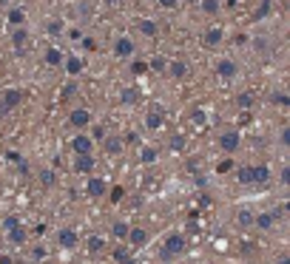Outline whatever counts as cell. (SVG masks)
I'll use <instances>...</instances> for the list:
<instances>
[{
  "label": "cell",
  "mask_w": 290,
  "mask_h": 264,
  "mask_svg": "<svg viewBox=\"0 0 290 264\" xmlns=\"http://www.w3.org/2000/svg\"><path fill=\"white\" fill-rule=\"evenodd\" d=\"M171 148H174V150H182L185 148V136H182V134H176L174 140H171Z\"/></svg>",
  "instance_id": "38"
},
{
  "label": "cell",
  "mask_w": 290,
  "mask_h": 264,
  "mask_svg": "<svg viewBox=\"0 0 290 264\" xmlns=\"http://www.w3.org/2000/svg\"><path fill=\"white\" fill-rule=\"evenodd\" d=\"M128 228H131V224H125V222H114V224H111V236L120 238V242H125V236H128Z\"/></svg>",
  "instance_id": "24"
},
{
  "label": "cell",
  "mask_w": 290,
  "mask_h": 264,
  "mask_svg": "<svg viewBox=\"0 0 290 264\" xmlns=\"http://www.w3.org/2000/svg\"><path fill=\"white\" fill-rule=\"evenodd\" d=\"M54 182H57V174H54V170H49V168L40 170V185H43V188H52Z\"/></svg>",
  "instance_id": "30"
},
{
  "label": "cell",
  "mask_w": 290,
  "mask_h": 264,
  "mask_svg": "<svg viewBox=\"0 0 290 264\" xmlns=\"http://www.w3.org/2000/svg\"><path fill=\"white\" fill-rule=\"evenodd\" d=\"M86 194L91 196V199H97V196H106L108 194V182L106 179H97V176H91L86 182Z\"/></svg>",
  "instance_id": "8"
},
{
  "label": "cell",
  "mask_w": 290,
  "mask_h": 264,
  "mask_svg": "<svg viewBox=\"0 0 290 264\" xmlns=\"http://www.w3.org/2000/svg\"><path fill=\"white\" fill-rule=\"evenodd\" d=\"M32 256H35L37 262H40V258H46V247H43V244H37L35 250H32Z\"/></svg>",
  "instance_id": "43"
},
{
  "label": "cell",
  "mask_w": 290,
  "mask_h": 264,
  "mask_svg": "<svg viewBox=\"0 0 290 264\" xmlns=\"http://www.w3.org/2000/svg\"><path fill=\"white\" fill-rule=\"evenodd\" d=\"M239 145H242V134L239 131H222L219 134V148L225 154H236Z\"/></svg>",
  "instance_id": "2"
},
{
  "label": "cell",
  "mask_w": 290,
  "mask_h": 264,
  "mask_svg": "<svg viewBox=\"0 0 290 264\" xmlns=\"http://www.w3.org/2000/svg\"><path fill=\"white\" fill-rule=\"evenodd\" d=\"M250 182H253V185H267V182H270V168L267 165H253L250 168Z\"/></svg>",
  "instance_id": "10"
},
{
  "label": "cell",
  "mask_w": 290,
  "mask_h": 264,
  "mask_svg": "<svg viewBox=\"0 0 290 264\" xmlns=\"http://www.w3.org/2000/svg\"><path fill=\"white\" fill-rule=\"evenodd\" d=\"M123 196H125L123 188H111V202H123Z\"/></svg>",
  "instance_id": "40"
},
{
  "label": "cell",
  "mask_w": 290,
  "mask_h": 264,
  "mask_svg": "<svg viewBox=\"0 0 290 264\" xmlns=\"http://www.w3.org/2000/svg\"><path fill=\"white\" fill-rule=\"evenodd\" d=\"M199 9H202L205 14H216V12L222 9V0H199Z\"/></svg>",
  "instance_id": "26"
},
{
  "label": "cell",
  "mask_w": 290,
  "mask_h": 264,
  "mask_svg": "<svg viewBox=\"0 0 290 264\" xmlns=\"http://www.w3.org/2000/svg\"><path fill=\"white\" fill-rule=\"evenodd\" d=\"M46 32L52 37H60L63 34V20H49V23H46Z\"/></svg>",
  "instance_id": "32"
},
{
  "label": "cell",
  "mask_w": 290,
  "mask_h": 264,
  "mask_svg": "<svg viewBox=\"0 0 290 264\" xmlns=\"http://www.w3.org/2000/svg\"><path fill=\"white\" fill-rule=\"evenodd\" d=\"M94 136H97V140H103V136H106V128H103V125H97V128H94Z\"/></svg>",
  "instance_id": "49"
},
{
  "label": "cell",
  "mask_w": 290,
  "mask_h": 264,
  "mask_svg": "<svg viewBox=\"0 0 290 264\" xmlns=\"http://www.w3.org/2000/svg\"><path fill=\"white\" fill-rule=\"evenodd\" d=\"M157 3L162 9H176V6H179V0H157Z\"/></svg>",
  "instance_id": "42"
},
{
  "label": "cell",
  "mask_w": 290,
  "mask_h": 264,
  "mask_svg": "<svg viewBox=\"0 0 290 264\" xmlns=\"http://www.w3.org/2000/svg\"><path fill=\"white\" fill-rule=\"evenodd\" d=\"M185 247H188V242H185L182 233H168L165 236V244H162V258H174V256L185 253Z\"/></svg>",
  "instance_id": "1"
},
{
  "label": "cell",
  "mask_w": 290,
  "mask_h": 264,
  "mask_svg": "<svg viewBox=\"0 0 290 264\" xmlns=\"http://www.w3.org/2000/svg\"><path fill=\"white\" fill-rule=\"evenodd\" d=\"M279 264H290V258L287 256H279Z\"/></svg>",
  "instance_id": "51"
},
{
  "label": "cell",
  "mask_w": 290,
  "mask_h": 264,
  "mask_svg": "<svg viewBox=\"0 0 290 264\" xmlns=\"http://www.w3.org/2000/svg\"><path fill=\"white\" fill-rule=\"evenodd\" d=\"M74 91H77V86H74V82H69V86L63 88V100H69L71 94H74Z\"/></svg>",
  "instance_id": "44"
},
{
  "label": "cell",
  "mask_w": 290,
  "mask_h": 264,
  "mask_svg": "<svg viewBox=\"0 0 290 264\" xmlns=\"http://www.w3.org/2000/svg\"><path fill=\"white\" fill-rule=\"evenodd\" d=\"M191 120H193L196 125H205V114H202V111H193V114H191Z\"/></svg>",
  "instance_id": "45"
},
{
  "label": "cell",
  "mask_w": 290,
  "mask_h": 264,
  "mask_svg": "<svg viewBox=\"0 0 290 264\" xmlns=\"http://www.w3.org/2000/svg\"><path fill=\"white\" fill-rule=\"evenodd\" d=\"M162 122H165L162 111H151V114L145 116V128H148V131H157V128H162Z\"/></svg>",
  "instance_id": "20"
},
{
  "label": "cell",
  "mask_w": 290,
  "mask_h": 264,
  "mask_svg": "<svg viewBox=\"0 0 290 264\" xmlns=\"http://www.w3.org/2000/svg\"><path fill=\"white\" fill-rule=\"evenodd\" d=\"M273 222H276V219H273V213H259V216H253V224L259 230H270Z\"/></svg>",
  "instance_id": "23"
},
{
  "label": "cell",
  "mask_w": 290,
  "mask_h": 264,
  "mask_svg": "<svg viewBox=\"0 0 290 264\" xmlns=\"http://www.w3.org/2000/svg\"><path fill=\"white\" fill-rule=\"evenodd\" d=\"M71 148H74V154H91L94 142H91V136H86V134H77V136L71 140Z\"/></svg>",
  "instance_id": "13"
},
{
  "label": "cell",
  "mask_w": 290,
  "mask_h": 264,
  "mask_svg": "<svg viewBox=\"0 0 290 264\" xmlns=\"http://www.w3.org/2000/svg\"><path fill=\"white\" fill-rule=\"evenodd\" d=\"M236 106H239V108H250V106H253V94H239V97H236Z\"/></svg>",
  "instance_id": "35"
},
{
  "label": "cell",
  "mask_w": 290,
  "mask_h": 264,
  "mask_svg": "<svg viewBox=\"0 0 290 264\" xmlns=\"http://www.w3.org/2000/svg\"><path fill=\"white\" fill-rule=\"evenodd\" d=\"M60 66L66 68V74H69V77H77V74H83V68H86V60H83V57H77V54H66Z\"/></svg>",
  "instance_id": "4"
},
{
  "label": "cell",
  "mask_w": 290,
  "mask_h": 264,
  "mask_svg": "<svg viewBox=\"0 0 290 264\" xmlns=\"http://www.w3.org/2000/svg\"><path fill=\"white\" fill-rule=\"evenodd\" d=\"M222 40H225V32H222L219 26L208 28V32H205V37H202V43L208 46V48H216V46H222Z\"/></svg>",
  "instance_id": "11"
},
{
  "label": "cell",
  "mask_w": 290,
  "mask_h": 264,
  "mask_svg": "<svg viewBox=\"0 0 290 264\" xmlns=\"http://www.w3.org/2000/svg\"><path fill=\"white\" fill-rule=\"evenodd\" d=\"M57 244L66 247V250H74V247L80 244V236H77V230H71V228H63L60 233H57Z\"/></svg>",
  "instance_id": "6"
},
{
  "label": "cell",
  "mask_w": 290,
  "mask_h": 264,
  "mask_svg": "<svg viewBox=\"0 0 290 264\" xmlns=\"http://www.w3.org/2000/svg\"><path fill=\"white\" fill-rule=\"evenodd\" d=\"M236 179H239V185H253V182H250V168H239Z\"/></svg>",
  "instance_id": "34"
},
{
  "label": "cell",
  "mask_w": 290,
  "mask_h": 264,
  "mask_svg": "<svg viewBox=\"0 0 290 264\" xmlns=\"http://www.w3.org/2000/svg\"><path fill=\"white\" fill-rule=\"evenodd\" d=\"M0 264H12V258H9V256H3V258H0Z\"/></svg>",
  "instance_id": "53"
},
{
  "label": "cell",
  "mask_w": 290,
  "mask_h": 264,
  "mask_svg": "<svg viewBox=\"0 0 290 264\" xmlns=\"http://www.w3.org/2000/svg\"><path fill=\"white\" fill-rule=\"evenodd\" d=\"M165 68H168V74H171L174 80H185V77H188V62H185V60H171Z\"/></svg>",
  "instance_id": "16"
},
{
  "label": "cell",
  "mask_w": 290,
  "mask_h": 264,
  "mask_svg": "<svg viewBox=\"0 0 290 264\" xmlns=\"http://www.w3.org/2000/svg\"><path fill=\"white\" fill-rule=\"evenodd\" d=\"M216 170H219V174H228V170H233V159H222L219 165H216Z\"/></svg>",
  "instance_id": "37"
},
{
  "label": "cell",
  "mask_w": 290,
  "mask_h": 264,
  "mask_svg": "<svg viewBox=\"0 0 290 264\" xmlns=\"http://www.w3.org/2000/svg\"><path fill=\"white\" fill-rule=\"evenodd\" d=\"M165 66H168L165 57H154V60H151V68H154V71H162Z\"/></svg>",
  "instance_id": "39"
},
{
  "label": "cell",
  "mask_w": 290,
  "mask_h": 264,
  "mask_svg": "<svg viewBox=\"0 0 290 264\" xmlns=\"http://www.w3.org/2000/svg\"><path fill=\"white\" fill-rule=\"evenodd\" d=\"M148 230L145 228H128V236H125V242H128V244L131 247H145L148 244Z\"/></svg>",
  "instance_id": "7"
},
{
  "label": "cell",
  "mask_w": 290,
  "mask_h": 264,
  "mask_svg": "<svg viewBox=\"0 0 290 264\" xmlns=\"http://www.w3.org/2000/svg\"><path fill=\"white\" fill-rule=\"evenodd\" d=\"M111 256H114V262H117V264H134L131 250H128L125 244H117L114 250H111Z\"/></svg>",
  "instance_id": "18"
},
{
  "label": "cell",
  "mask_w": 290,
  "mask_h": 264,
  "mask_svg": "<svg viewBox=\"0 0 290 264\" xmlns=\"http://www.w3.org/2000/svg\"><path fill=\"white\" fill-rule=\"evenodd\" d=\"M134 52H137V46H134L131 37H117L114 40V57L128 60V57H134Z\"/></svg>",
  "instance_id": "3"
},
{
  "label": "cell",
  "mask_w": 290,
  "mask_h": 264,
  "mask_svg": "<svg viewBox=\"0 0 290 264\" xmlns=\"http://www.w3.org/2000/svg\"><path fill=\"white\" fill-rule=\"evenodd\" d=\"M88 250H91V253H103V250H106V238H103V236H91V238H88Z\"/></svg>",
  "instance_id": "29"
},
{
  "label": "cell",
  "mask_w": 290,
  "mask_h": 264,
  "mask_svg": "<svg viewBox=\"0 0 290 264\" xmlns=\"http://www.w3.org/2000/svg\"><path fill=\"white\" fill-rule=\"evenodd\" d=\"M18 170H20L23 176H29V165H26V159H23V156L18 159Z\"/></svg>",
  "instance_id": "46"
},
{
  "label": "cell",
  "mask_w": 290,
  "mask_h": 264,
  "mask_svg": "<svg viewBox=\"0 0 290 264\" xmlns=\"http://www.w3.org/2000/svg\"><path fill=\"white\" fill-rule=\"evenodd\" d=\"M103 150H106L108 156H117V154H123V140L120 136H103Z\"/></svg>",
  "instance_id": "14"
},
{
  "label": "cell",
  "mask_w": 290,
  "mask_h": 264,
  "mask_svg": "<svg viewBox=\"0 0 290 264\" xmlns=\"http://www.w3.org/2000/svg\"><path fill=\"white\" fill-rule=\"evenodd\" d=\"M137 97H140V94H137L134 88H123V91H120V102H123V106H134Z\"/></svg>",
  "instance_id": "27"
},
{
  "label": "cell",
  "mask_w": 290,
  "mask_h": 264,
  "mask_svg": "<svg viewBox=\"0 0 290 264\" xmlns=\"http://www.w3.org/2000/svg\"><path fill=\"white\" fill-rule=\"evenodd\" d=\"M0 102H3L6 108H18L20 102H23V91H20V88H6Z\"/></svg>",
  "instance_id": "12"
},
{
  "label": "cell",
  "mask_w": 290,
  "mask_h": 264,
  "mask_svg": "<svg viewBox=\"0 0 290 264\" xmlns=\"http://www.w3.org/2000/svg\"><path fill=\"white\" fill-rule=\"evenodd\" d=\"M236 71H239V66H236V60H230V57H222L219 66H216V74H219L222 80H233Z\"/></svg>",
  "instance_id": "9"
},
{
  "label": "cell",
  "mask_w": 290,
  "mask_h": 264,
  "mask_svg": "<svg viewBox=\"0 0 290 264\" xmlns=\"http://www.w3.org/2000/svg\"><path fill=\"white\" fill-rule=\"evenodd\" d=\"M131 68H134V74H142V71L148 68V66H145V62H134Z\"/></svg>",
  "instance_id": "47"
},
{
  "label": "cell",
  "mask_w": 290,
  "mask_h": 264,
  "mask_svg": "<svg viewBox=\"0 0 290 264\" xmlns=\"http://www.w3.org/2000/svg\"><path fill=\"white\" fill-rule=\"evenodd\" d=\"M15 224H18V219H15V216H6V222H3V228L9 230V228H15Z\"/></svg>",
  "instance_id": "48"
},
{
  "label": "cell",
  "mask_w": 290,
  "mask_h": 264,
  "mask_svg": "<svg viewBox=\"0 0 290 264\" xmlns=\"http://www.w3.org/2000/svg\"><path fill=\"white\" fill-rule=\"evenodd\" d=\"M69 125L71 128H86V125H91V111H88V108H74L69 114Z\"/></svg>",
  "instance_id": "5"
},
{
  "label": "cell",
  "mask_w": 290,
  "mask_h": 264,
  "mask_svg": "<svg viewBox=\"0 0 290 264\" xmlns=\"http://www.w3.org/2000/svg\"><path fill=\"white\" fill-rule=\"evenodd\" d=\"M9 242L12 244H26V228L23 224H15V228H9Z\"/></svg>",
  "instance_id": "19"
},
{
  "label": "cell",
  "mask_w": 290,
  "mask_h": 264,
  "mask_svg": "<svg viewBox=\"0 0 290 264\" xmlns=\"http://www.w3.org/2000/svg\"><path fill=\"white\" fill-rule=\"evenodd\" d=\"M63 57H66V54H63L60 48H49V52H46V62H49V66H60Z\"/></svg>",
  "instance_id": "28"
},
{
  "label": "cell",
  "mask_w": 290,
  "mask_h": 264,
  "mask_svg": "<svg viewBox=\"0 0 290 264\" xmlns=\"http://www.w3.org/2000/svg\"><path fill=\"white\" fill-rule=\"evenodd\" d=\"M279 140H281V145H284V148H290V128H287V125L281 128V136H279Z\"/></svg>",
  "instance_id": "41"
},
{
  "label": "cell",
  "mask_w": 290,
  "mask_h": 264,
  "mask_svg": "<svg viewBox=\"0 0 290 264\" xmlns=\"http://www.w3.org/2000/svg\"><path fill=\"white\" fill-rule=\"evenodd\" d=\"M26 40H29V32L23 26H15V32H12V46L18 48V54H23V48H26Z\"/></svg>",
  "instance_id": "17"
},
{
  "label": "cell",
  "mask_w": 290,
  "mask_h": 264,
  "mask_svg": "<svg viewBox=\"0 0 290 264\" xmlns=\"http://www.w3.org/2000/svg\"><path fill=\"white\" fill-rule=\"evenodd\" d=\"M74 170H77V174L94 170V156H91V154H77V156H74Z\"/></svg>",
  "instance_id": "15"
},
{
  "label": "cell",
  "mask_w": 290,
  "mask_h": 264,
  "mask_svg": "<svg viewBox=\"0 0 290 264\" xmlns=\"http://www.w3.org/2000/svg\"><path fill=\"white\" fill-rule=\"evenodd\" d=\"M6 18H9L12 26H23V23H26V9L15 6V9H9V14H6Z\"/></svg>",
  "instance_id": "22"
},
{
  "label": "cell",
  "mask_w": 290,
  "mask_h": 264,
  "mask_svg": "<svg viewBox=\"0 0 290 264\" xmlns=\"http://www.w3.org/2000/svg\"><path fill=\"white\" fill-rule=\"evenodd\" d=\"M236 222L242 224V228H250V224H253V213H250V210H239L236 213Z\"/></svg>",
  "instance_id": "33"
},
{
  "label": "cell",
  "mask_w": 290,
  "mask_h": 264,
  "mask_svg": "<svg viewBox=\"0 0 290 264\" xmlns=\"http://www.w3.org/2000/svg\"><path fill=\"white\" fill-rule=\"evenodd\" d=\"M157 159V148H151V145H142V150H140V162H154Z\"/></svg>",
  "instance_id": "31"
},
{
  "label": "cell",
  "mask_w": 290,
  "mask_h": 264,
  "mask_svg": "<svg viewBox=\"0 0 290 264\" xmlns=\"http://www.w3.org/2000/svg\"><path fill=\"white\" fill-rule=\"evenodd\" d=\"M270 12H273V3H270V0H262V3H259V9L253 12V20H264V18H270Z\"/></svg>",
  "instance_id": "25"
},
{
  "label": "cell",
  "mask_w": 290,
  "mask_h": 264,
  "mask_svg": "<svg viewBox=\"0 0 290 264\" xmlns=\"http://www.w3.org/2000/svg\"><path fill=\"white\" fill-rule=\"evenodd\" d=\"M281 182H284V185L290 182V168H281Z\"/></svg>",
  "instance_id": "50"
},
{
  "label": "cell",
  "mask_w": 290,
  "mask_h": 264,
  "mask_svg": "<svg viewBox=\"0 0 290 264\" xmlns=\"http://www.w3.org/2000/svg\"><path fill=\"white\" fill-rule=\"evenodd\" d=\"M273 106H276V108H287L290 97H287V94H273Z\"/></svg>",
  "instance_id": "36"
},
{
  "label": "cell",
  "mask_w": 290,
  "mask_h": 264,
  "mask_svg": "<svg viewBox=\"0 0 290 264\" xmlns=\"http://www.w3.org/2000/svg\"><path fill=\"white\" fill-rule=\"evenodd\" d=\"M137 28H140V34H145V37H157V32H159L157 20H140Z\"/></svg>",
  "instance_id": "21"
},
{
  "label": "cell",
  "mask_w": 290,
  "mask_h": 264,
  "mask_svg": "<svg viewBox=\"0 0 290 264\" xmlns=\"http://www.w3.org/2000/svg\"><path fill=\"white\" fill-rule=\"evenodd\" d=\"M9 111H12V108H6L3 102H0V114H9Z\"/></svg>",
  "instance_id": "52"
}]
</instances>
